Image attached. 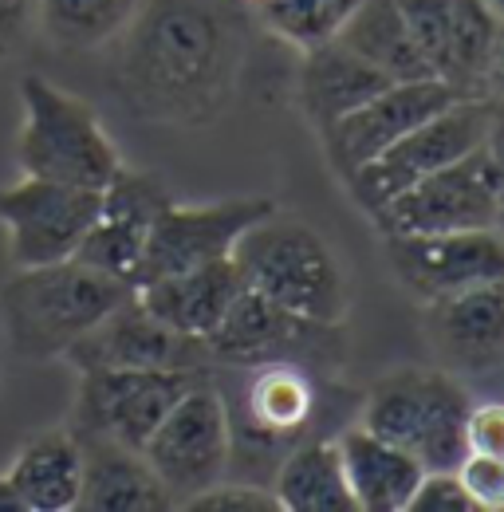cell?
I'll list each match as a JSON object with an SVG mask.
<instances>
[{
  "label": "cell",
  "mask_w": 504,
  "mask_h": 512,
  "mask_svg": "<svg viewBox=\"0 0 504 512\" xmlns=\"http://www.w3.org/2000/svg\"><path fill=\"white\" fill-rule=\"evenodd\" d=\"M252 32L245 0H142L107 44V83L142 123L209 127L237 99Z\"/></svg>",
  "instance_id": "obj_1"
},
{
  "label": "cell",
  "mask_w": 504,
  "mask_h": 512,
  "mask_svg": "<svg viewBox=\"0 0 504 512\" xmlns=\"http://www.w3.org/2000/svg\"><path fill=\"white\" fill-rule=\"evenodd\" d=\"M229 414V477L268 485L280 457L304 438L339 434L355 390L292 363L213 367Z\"/></svg>",
  "instance_id": "obj_2"
},
{
  "label": "cell",
  "mask_w": 504,
  "mask_h": 512,
  "mask_svg": "<svg viewBox=\"0 0 504 512\" xmlns=\"http://www.w3.org/2000/svg\"><path fill=\"white\" fill-rule=\"evenodd\" d=\"M130 292L134 288L126 280H115L75 256L16 268L0 284V331L16 359L52 363Z\"/></svg>",
  "instance_id": "obj_3"
},
{
  "label": "cell",
  "mask_w": 504,
  "mask_h": 512,
  "mask_svg": "<svg viewBox=\"0 0 504 512\" xmlns=\"http://www.w3.org/2000/svg\"><path fill=\"white\" fill-rule=\"evenodd\" d=\"M245 288L319 323H343L351 312V280L327 237L292 213H264L233 245Z\"/></svg>",
  "instance_id": "obj_4"
},
{
  "label": "cell",
  "mask_w": 504,
  "mask_h": 512,
  "mask_svg": "<svg viewBox=\"0 0 504 512\" xmlns=\"http://www.w3.org/2000/svg\"><path fill=\"white\" fill-rule=\"evenodd\" d=\"M16 91L24 111L16 162L24 174L83 190H103L123 170V158L99 123V115L91 111V103L56 87L44 75H24Z\"/></svg>",
  "instance_id": "obj_5"
},
{
  "label": "cell",
  "mask_w": 504,
  "mask_h": 512,
  "mask_svg": "<svg viewBox=\"0 0 504 512\" xmlns=\"http://www.w3.org/2000/svg\"><path fill=\"white\" fill-rule=\"evenodd\" d=\"M469 390L441 367H398L359 398V422L402 446L422 469H457L465 457Z\"/></svg>",
  "instance_id": "obj_6"
},
{
  "label": "cell",
  "mask_w": 504,
  "mask_h": 512,
  "mask_svg": "<svg viewBox=\"0 0 504 512\" xmlns=\"http://www.w3.org/2000/svg\"><path fill=\"white\" fill-rule=\"evenodd\" d=\"M497 134H501V99L465 95V99L441 107L426 123L406 130L398 142H390L371 162H363L351 178H343V186L367 217H375L390 197L410 190L426 174L457 162L461 154L477 150L481 142H489Z\"/></svg>",
  "instance_id": "obj_7"
},
{
  "label": "cell",
  "mask_w": 504,
  "mask_h": 512,
  "mask_svg": "<svg viewBox=\"0 0 504 512\" xmlns=\"http://www.w3.org/2000/svg\"><path fill=\"white\" fill-rule=\"evenodd\" d=\"M213 367H264V363H292L319 379H335L347 367L351 343L343 323H319L296 316L268 296L245 288L217 331L205 339Z\"/></svg>",
  "instance_id": "obj_8"
},
{
  "label": "cell",
  "mask_w": 504,
  "mask_h": 512,
  "mask_svg": "<svg viewBox=\"0 0 504 512\" xmlns=\"http://www.w3.org/2000/svg\"><path fill=\"white\" fill-rule=\"evenodd\" d=\"M378 233H469L501 229L504 221V166L497 138L461 154L390 197L375 217Z\"/></svg>",
  "instance_id": "obj_9"
},
{
  "label": "cell",
  "mask_w": 504,
  "mask_h": 512,
  "mask_svg": "<svg viewBox=\"0 0 504 512\" xmlns=\"http://www.w3.org/2000/svg\"><path fill=\"white\" fill-rule=\"evenodd\" d=\"M434 79L457 95L501 99L504 12L489 0H394Z\"/></svg>",
  "instance_id": "obj_10"
},
{
  "label": "cell",
  "mask_w": 504,
  "mask_h": 512,
  "mask_svg": "<svg viewBox=\"0 0 504 512\" xmlns=\"http://www.w3.org/2000/svg\"><path fill=\"white\" fill-rule=\"evenodd\" d=\"M138 453L182 509L189 497L229 477V414L221 390L213 383V371L209 379L189 386L162 414V422L154 426V434Z\"/></svg>",
  "instance_id": "obj_11"
},
{
  "label": "cell",
  "mask_w": 504,
  "mask_h": 512,
  "mask_svg": "<svg viewBox=\"0 0 504 512\" xmlns=\"http://www.w3.org/2000/svg\"><path fill=\"white\" fill-rule=\"evenodd\" d=\"M213 367L197 371H138V367H83L71 406V430L95 434L126 449H142L162 414L189 386L209 379Z\"/></svg>",
  "instance_id": "obj_12"
},
{
  "label": "cell",
  "mask_w": 504,
  "mask_h": 512,
  "mask_svg": "<svg viewBox=\"0 0 504 512\" xmlns=\"http://www.w3.org/2000/svg\"><path fill=\"white\" fill-rule=\"evenodd\" d=\"M99 213V190L24 174L0 190V225L8 229V260L16 268L67 260L83 245Z\"/></svg>",
  "instance_id": "obj_13"
},
{
  "label": "cell",
  "mask_w": 504,
  "mask_h": 512,
  "mask_svg": "<svg viewBox=\"0 0 504 512\" xmlns=\"http://www.w3.org/2000/svg\"><path fill=\"white\" fill-rule=\"evenodd\" d=\"M382 249L394 280L418 300L430 304L441 296L504 280L501 229L469 233H382Z\"/></svg>",
  "instance_id": "obj_14"
},
{
  "label": "cell",
  "mask_w": 504,
  "mask_h": 512,
  "mask_svg": "<svg viewBox=\"0 0 504 512\" xmlns=\"http://www.w3.org/2000/svg\"><path fill=\"white\" fill-rule=\"evenodd\" d=\"M272 209H276L272 197H229V201H209V205L170 201L150 225L134 288L146 280H158V276H174V272H186L197 264L233 256V245L241 241V233Z\"/></svg>",
  "instance_id": "obj_15"
},
{
  "label": "cell",
  "mask_w": 504,
  "mask_h": 512,
  "mask_svg": "<svg viewBox=\"0 0 504 512\" xmlns=\"http://www.w3.org/2000/svg\"><path fill=\"white\" fill-rule=\"evenodd\" d=\"M75 371L83 367H138V371H197L213 367L209 343L174 331L154 320L138 296L130 292L119 308H111L83 339H75L63 355Z\"/></svg>",
  "instance_id": "obj_16"
},
{
  "label": "cell",
  "mask_w": 504,
  "mask_h": 512,
  "mask_svg": "<svg viewBox=\"0 0 504 512\" xmlns=\"http://www.w3.org/2000/svg\"><path fill=\"white\" fill-rule=\"evenodd\" d=\"M457 99H465V95H457L441 79L390 83V87L378 91L375 99H367L363 107H355L351 115H343L331 127L319 130L323 154H327V162H331V170L339 178H351L363 162H371L390 142H398L406 130L426 123L430 115H438L441 107H449Z\"/></svg>",
  "instance_id": "obj_17"
},
{
  "label": "cell",
  "mask_w": 504,
  "mask_h": 512,
  "mask_svg": "<svg viewBox=\"0 0 504 512\" xmlns=\"http://www.w3.org/2000/svg\"><path fill=\"white\" fill-rule=\"evenodd\" d=\"M170 201H174L170 190L150 170L123 166L99 190V213H95L83 245L75 249V260H83V264H91V268H99L115 280H126L134 288L150 225Z\"/></svg>",
  "instance_id": "obj_18"
},
{
  "label": "cell",
  "mask_w": 504,
  "mask_h": 512,
  "mask_svg": "<svg viewBox=\"0 0 504 512\" xmlns=\"http://www.w3.org/2000/svg\"><path fill=\"white\" fill-rule=\"evenodd\" d=\"M426 339L449 375H497L504 363V280L422 304Z\"/></svg>",
  "instance_id": "obj_19"
},
{
  "label": "cell",
  "mask_w": 504,
  "mask_h": 512,
  "mask_svg": "<svg viewBox=\"0 0 504 512\" xmlns=\"http://www.w3.org/2000/svg\"><path fill=\"white\" fill-rule=\"evenodd\" d=\"M241 292H245V276L233 264V256L197 264L174 276H158L134 288L138 304L154 320H162L174 331L197 335V339H209L217 331V323L225 320V312L233 308Z\"/></svg>",
  "instance_id": "obj_20"
},
{
  "label": "cell",
  "mask_w": 504,
  "mask_h": 512,
  "mask_svg": "<svg viewBox=\"0 0 504 512\" xmlns=\"http://www.w3.org/2000/svg\"><path fill=\"white\" fill-rule=\"evenodd\" d=\"M83 453V481L79 501L83 512H166L178 509L170 489L158 481V473L146 465L138 449H126L119 442L75 434Z\"/></svg>",
  "instance_id": "obj_21"
},
{
  "label": "cell",
  "mask_w": 504,
  "mask_h": 512,
  "mask_svg": "<svg viewBox=\"0 0 504 512\" xmlns=\"http://www.w3.org/2000/svg\"><path fill=\"white\" fill-rule=\"evenodd\" d=\"M335 446L343 457V473L355 497L359 512H406L418 481H422V461L402 446L378 438L363 422H347L335 434Z\"/></svg>",
  "instance_id": "obj_22"
},
{
  "label": "cell",
  "mask_w": 504,
  "mask_h": 512,
  "mask_svg": "<svg viewBox=\"0 0 504 512\" xmlns=\"http://www.w3.org/2000/svg\"><path fill=\"white\" fill-rule=\"evenodd\" d=\"M382 87H390V79L378 67H371L363 56H355L351 48H343L339 40H323V44L304 52L296 99H300L304 119L319 134L335 119H343L355 107H363L367 99H375Z\"/></svg>",
  "instance_id": "obj_23"
},
{
  "label": "cell",
  "mask_w": 504,
  "mask_h": 512,
  "mask_svg": "<svg viewBox=\"0 0 504 512\" xmlns=\"http://www.w3.org/2000/svg\"><path fill=\"white\" fill-rule=\"evenodd\" d=\"M24 512H71L79 501L83 453L71 426L36 434L4 473Z\"/></svg>",
  "instance_id": "obj_24"
},
{
  "label": "cell",
  "mask_w": 504,
  "mask_h": 512,
  "mask_svg": "<svg viewBox=\"0 0 504 512\" xmlns=\"http://www.w3.org/2000/svg\"><path fill=\"white\" fill-rule=\"evenodd\" d=\"M268 489L276 493L284 512H359L343 473L335 434H315L288 449Z\"/></svg>",
  "instance_id": "obj_25"
},
{
  "label": "cell",
  "mask_w": 504,
  "mask_h": 512,
  "mask_svg": "<svg viewBox=\"0 0 504 512\" xmlns=\"http://www.w3.org/2000/svg\"><path fill=\"white\" fill-rule=\"evenodd\" d=\"M343 48L363 56L371 67H378L390 83H410V79H434L422 48L414 44V32L394 0H359L355 12L343 20L335 32Z\"/></svg>",
  "instance_id": "obj_26"
},
{
  "label": "cell",
  "mask_w": 504,
  "mask_h": 512,
  "mask_svg": "<svg viewBox=\"0 0 504 512\" xmlns=\"http://www.w3.org/2000/svg\"><path fill=\"white\" fill-rule=\"evenodd\" d=\"M142 0H36L40 32L63 52L107 48Z\"/></svg>",
  "instance_id": "obj_27"
},
{
  "label": "cell",
  "mask_w": 504,
  "mask_h": 512,
  "mask_svg": "<svg viewBox=\"0 0 504 512\" xmlns=\"http://www.w3.org/2000/svg\"><path fill=\"white\" fill-rule=\"evenodd\" d=\"M355 4L359 0H252L249 16L256 28L308 52L323 40H335V32L355 12Z\"/></svg>",
  "instance_id": "obj_28"
},
{
  "label": "cell",
  "mask_w": 504,
  "mask_h": 512,
  "mask_svg": "<svg viewBox=\"0 0 504 512\" xmlns=\"http://www.w3.org/2000/svg\"><path fill=\"white\" fill-rule=\"evenodd\" d=\"M186 509L189 512H284L268 485L237 481V477H221L205 493L189 497Z\"/></svg>",
  "instance_id": "obj_29"
},
{
  "label": "cell",
  "mask_w": 504,
  "mask_h": 512,
  "mask_svg": "<svg viewBox=\"0 0 504 512\" xmlns=\"http://www.w3.org/2000/svg\"><path fill=\"white\" fill-rule=\"evenodd\" d=\"M457 477L473 501L477 512L504 509V457H485V453H465L457 465Z\"/></svg>",
  "instance_id": "obj_30"
},
{
  "label": "cell",
  "mask_w": 504,
  "mask_h": 512,
  "mask_svg": "<svg viewBox=\"0 0 504 512\" xmlns=\"http://www.w3.org/2000/svg\"><path fill=\"white\" fill-rule=\"evenodd\" d=\"M406 512H477L457 469H426Z\"/></svg>",
  "instance_id": "obj_31"
},
{
  "label": "cell",
  "mask_w": 504,
  "mask_h": 512,
  "mask_svg": "<svg viewBox=\"0 0 504 512\" xmlns=\"http://www.w3.org/2000/svg\"><path fill=\"white\" fill-rule=\"evenodd\" d=\"M40 32L36 0H0V60L20 56Z\"/></svg>",
  "instance_id": "obj_32"
},
{
  "label": "cell",
  "mask_w": 504,
  "mask_h": 512,
  "mask_svg": "<svg viewBox=\"0 0 504 512\" xmlns=\"http://www.w3.org/2000/svg\"><path fill=\"white\" fill-rule=\"evenodd\" d=\"M465 453L504 457V410L497 402H473L465 418Z\"/></svg>",
  "instance_id": "obj_33"
},
{
  "label": "cell",
  "mask_w": 504,
  "mask_h": 512,
  "mask_svg": "<svg viewBox=\"0 0 504 512\" xmlns=\"http://www.w3.org/2000/svg\"><path fill=\"white\" fill-rule=\"evenodd\" d=\"M0 512H24L20 497H16L12 485H8V477H0Z\"/></svg>",
  "instance_id": "obj_34"
},
{
  "label": "cell",
  "mask_w": 504,
  "mask_h": 512,
  "mask_svg": "<svg viewBox=\"0 0 504 512\" xmlns=\"http://www.w3.org/2000/svg\"><path fill=\"white\" fill-rule=\"evenodd\" d=\"M489 4H493V8H497V12H504V0H489Z\"/></svg>",
  "instance_id": "obj_35"
}]
</instances>
